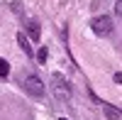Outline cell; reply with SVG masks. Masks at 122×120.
<instances>
[{
    "mask_svg": "<svg viewBox=\"0 0 122 120\" xmlns=\"http://www.w3.org/2000/svg\"><path fill=\"white\" fill-rule=\"evenodd\" d=\"M22 88H25L29 96H34V98H42L44 96V83H42V78L34 76V74L22 76Z\"/></svg>",
    "mask_w": 122,
    "mask_h": 120,
    "instance_id": "1",
    "label": "cell"
},
{
    "mask_svg": "<svg viewBox=\"0 0 122 120\" xmlns=\"http://www.w3.org/2000/svg\"><path fill=\"white\" fill-rule=\"evenodd\" d=\"M90 29L98 34V37H107V34H112V17H107V15H98L90 20Z\"/></svg>",
    "mask_w": 122,
    "mask_h": 120,
    "instance_id": "2",
    "label": "cell"
},
{
    "mask_svg": "<svg viewBox=\"0 0 122 120\" xmlns=\"http://www.w3.org/2000/svg\"><path fill=\"white\" fill-rule=\"evenodd\" d=\"M51 83H54V93H56L59 101H68V98H71V83L66 81L64 74H54Z\"/></svg>",
    "mask_w": 122,
    "mask_h": 120,
    "instance_id": "3",
    "label": "cell"
},
{
    "mask_svg": "<svg viewBox=\"0 0 122 120\" xmlns=\"http://www.w3.org/2000/svg\"><path fill=\"white\" fill-rule=\"evenodd\" d=\"M27 34H29V39H32V42H39L42 29H39V22H37V20H29V22H27Z\"/></svg>",
    "mask_w": 122,
    "mask_h": 120,
    "instance_id": "4",
    "label": "cell"
},
{
    "mask_svg": "<svg viewBox=\"0 0 122 120\" xmlns=\"http://www.w3.org/2000/svg\"><path fill=\"white\" fill-rule=\"evenodd\" d=\"M17 44H20V49H22V52H25L27 56H32V54H34V49H32V42L27 39V34H25V32H20V34H17Z\"/></svg>",
    "mask_w": 122,
    "mask_h": 120,
    "instance_id": "5",
    "label": "cell"
},
{
    "mask_svg": "<svg viewBox=\"0 0 122 120\" xmlns=\"http://www.w3.org/2000/svg\"><path fill=\"white\" fill-rule=\"evenodd\" d=\"M103 113L107 120H120L122 118V110H117L115 105H110V103H103Z\"/></svg>",
    "mask_w": 122,
    "mask_h": 120,
    "instance_id": "6",
    "label": "cell"
},
{
    "mask_svg": "<svg viewBox=\"0 0 122 120\" xmlns=\"http://www.w3.org/2000/svg\"><path fill=\"white\" fill-rule=\"evenodd\" d=\"M7 71H10L7 61H5V59H0V78H5V76H7Z\"/></svg>",
    "mask_w": 122,
    "mask_h": 120,
    "instance_id": "7",
    "label": "cell"
},
{
    "mask_svg": "<svg viewBox=\"0 0 122 120\" xmlns=\"http://www.w3.org/2000/svg\"><path fill=\"white\" fill-rule=\"evenodd\" d=\"M46 56H49V52H46V47H42V49H39V54H37V59H39V61H46Z\"/></svg>",
    "mask_w": 122,
    "mask_h": 120,
    "instance_id": "8",
    "label": "cell"
},
{
    "mask_svg": "<svg viewBox=\"0 0 122 120\" xmlns=\"http://www.w3.org/2000/svg\"><path fill=\"white\" fill-rule=\"evenodd\" d=\"M115 15L122 17V0H117V3H115Z\"/></svg>",
    "mask_w": 122,
    "mask_h": 120,
    "instance_id": "9",
    "label": "cell"
},
{
    "mask_svg": "<svg viewBox=\"0 0 122 120\" xmlns=\"http://www.w3.org/2000/svg\"><path fill=\"white\" fill-rule=\"evenodd\" d=\"M115 83H122V74H115Z\"/></svg>",
    "mask_w": 122,
    "mask_h": 120,
    "instance_id": "10",
    "label": "cell"
},
{
    "mask_svg": "<svg viewBox=\"0 0 122 120\" xmlns=\"http://www.w3.org/2000/svg\"><path fill=\"white\" fill-rule=\"evenodd\" d=\"M61 120H66V118H61Z\"/></svg>",
    "mask_w": 122,
    "mask_h": 120,
    "instance_id": "11",
    "label": "cell"
}]
</instances>
